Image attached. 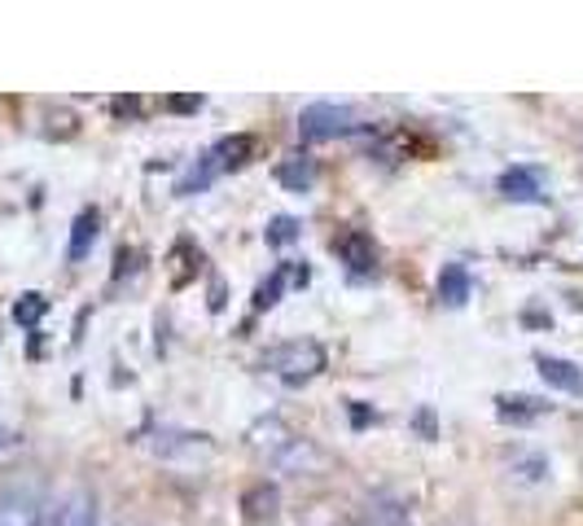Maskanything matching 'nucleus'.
I'll return each instance as SVG.
<instances>
[{
  "label": "nucleus",
  "mask_w": 583,
  "mask_h": 526,
  "mask_svg": "<svg viewBox=\"0 0 583 526\" xmlns=\"http://www.w3.org/2000/svg\"><path fill=\"white\" fill-rule=\"evenodd\" d=\"M325 364H329V356L316 338H290V343H277L264 351V369L286 386H307L312 377L325 373Z\"/></svg>",
  "instance_id": "obj_1"
},
{
  "label": "nucleus",
  "mask_w": 583,
  "mask_h": 526,
  "mask_svg": "<svg viewBox=\"0 0 583 526\" xmlns=\"http://www.w3.org/2000/svg\"><path fill=\"white\" fill-rule=\"evenodd\" d=\"M356 128H360L356 111H352V105H338V101H312L307 111L299 115V137H303L307 145H316V141H338V137H352Z\"/></svg>",
  "instance_id": "obj_2"
},
{
  "label": "nucleus",
  "mask_w": 583,
  "mask_h": 526,
  "mask_svg": "<svg viewBox=\"0 0 583 526\" xmlns=\"http://www.w3.org/2000/svg\"><path fill=\"white\" fill-rule=\"evenodd\" d=\"M338 526H413V522H408L404 500H395V496H373V500H365L352 517H342Z\"/></svg>",
  "instance_id": "obj_3"
},
{
  "label": "nucleus",
  "mask_w": 583,
  "mask_h": 526,
  "mask_svg": "<svg viewBox=\"0 0 583 526\" xmlns=\"http://www.w3.org/2000/svg\"><path fill=\"white\" fill-rule=\"evenodd\" d=\"M333 255H338L346 268H352V272H378V246H373V238L360 233V229L333 238Z\"/></svg>",
  "instance_id": "obj_4"
},
{
  "label": "nucleus",
  "mask_w": 583,
  "mask_h": 526,
  "mask_svg": "<svg viewBox=\"0 0 583 526\" xmlns=\"http://www.w3.org/2000/svg\"><path fill=\"white\" fill-rule=\"evenodd\" d=\"M281 513V487L277 483H251L246 491H242V517L251 522V526H268L273 517Z\"/></svg>",
  "instance_id": "obj_5"
},
{
  "label": "nucleus",
  "mask_w": 583,
  "mask_h": 526,
  "mask_svg": "<svg viewBox=\"0 0 583 526\" xmlns=\"http://www.w3.org/2000/svg\"><path fill=\"white\" fill-rule=\"evenodd\" d=\"M97 238H101V210H97V206H84L79 216H75V224H71V246H66V259H71V264H84V259L92 255Z\"/></svg>",
  "instance_id": "obj_6"
},
{
  "label": "nucleus",
  "mask_w": 583,
  "mask_h": 526,
  "mask_svg": "<svg viewBox=\"0 0 583 526\" xmlns=\"http://www.w3.org/2000/svg\"><path fill=\"white\" fill-rule=\"evenodd\" d=\"M500 197L509 202H544V176L535 167H509L500 171Z\"/></svg>",
  "instance_id": "obj_7"
},
{
  "label": "nucleus",
  "mask_w": 583,
  "mask_h": 526,
  "mask_svg": "<svg viewBox=\"0 0 583 526\" xmlns=\"http://www.w3.org/2000/svg\"><path fill=\"white\" fill-rule=\"evenodd\" d=\"M535 369L540 377L553 386V390H566V395H583V369L566 356H535Z\"/></svg>",
  "instance_id": "obj_8"
},
{
  "label": "nucleus",
  "mask_w": 583,
  "mask_h": 526,
  "mask_svg": "<svg viewBox=\"0 0 583 526\" xmlns=\"http://www.w3.org/2000/svg\"><path fill=\"white\" fill-rule=\"evenodd\" d=\"M544 412H553V403H544L535 395H496V416L509 421V426H531Z\"/></svg>",
  "instance_id": "obj_9"
},
{
  "label": "nucleus",
  "mask_w": 583,
  "mask_h": 526,
  "mask_svg": "<svg viewBox=\"0 0 583 526\" xmlns=\"http://www.w3.org/2000/svg\"><path fill=\"white\" fill-rule=\"evenodd\" d=\"M49 526H97V500H92V491H71L53 509Z\"/></svg>",
  "instance_id": "obj_10"
},
{
  "label": "nucleus",
  "mask_w": 583,
  "mask_h": 526,
  "mask_svg": "<svg viewBox=\"0 0 583 526\" xmlns=\"http://www.w3.org/2000/svg\"><path fill=\"white\" fill-rule=\"evenodd\" d=\"M0 526H45L40 500H31V496H23V491L0 496Z\"/></svg>",
  "instance_id": "obj_11"
},
{
  "label": "nucleus",
  "mask_w": 583,
  "mask_h": 526,
  "mask_svg": "<svg viewBox=\"0 0 583 526\" xmlns=\"http://www.w3.org/2000/svg\"><path fill=\"white\" fill-rule=\"evenodd\" d=\"M206 154H211V163H215L219 176H224L228 167H242V163L255 154V137H246V132H242V137H224V141H215Z\"/></svg>",
  "instance_id": "obj_12"
},
{
  "label": "nucleus",
  "mask_w": 583,
  "mask_h": 526,
  "mask_svg": "<svg viewBox=\"0 0 583 526\" xmlns=\"http://www.w3.org/2000/svg\"><path fill=\"white\" fill-rule=\"evenodd\" d=\"M470 294H474V281H470V272H465L460 264H447L439 272V303L465 307V303H470Z\"/></svg>",
  "instance_id": "obj_13"
},
{
  "label": "nucleus",
  "mask_w": 583,
  "mask_h": 526,
  "mask_svg": "<svg viewBox=\"0 0 583 526\" xmlns=\"http://www.w3.org/2000/svg\"><path fill=\"white\" fill-rule=\"evenodd\" d=\"M277 180H281L290 193H307V189L316 184V163L303 158V154H299V158H286V163L277 167Z\"/></svg>",
  "instance_id": "obj_14"
},
{
  "label": "nucleus",
  "mask_w": 583,
  "mask_h": 526,
  "mask_svg": "<svg viewBox=\"0 0 583 526\" xmlns=\"http://www.w3.org/2000/svg\"><path fill=\"white\" fill-rule=\"evenodd\" d=\"M45 316H49V298H45V294H36V290H31V294H23V298L14 303V321H18L23 330H36V325L45 321Z\"/></svg>",
  "instance_id": "obj_15"
},
{
  "label": "nucleus",
  "mask_w": 583,
  "mask_h": 526,
  "mask_svg": "<svg viewBox=\"0 0 583 526\" xmlns=\"http://www.w3.org/2000/svg\"><path fill=\"white\" fill-rule=\"evenodd\" d=\"M286 277H290V264H277V268H273V277H268V281L255 290V311H268V307H277V303H281Z\"/></svg>",
  "instance_id": "obj_16"
},
{
  "label": "nucleus",
  "mask_w": 583,
  "mask_h": 526,
  "mask_svg": "<svg viewBox=\"0 0 583 526\" xmlns=\"http://www.w3.org/2000/svg\"><path fill=\"white\" fill-rule=\"evenodd\" d=\"M264 238H268V246H290V242H299V220L294 216H277L264 229Z\"/></svg>",
  "instance_id": "obj_17"
},
{
  "label": "nucleus",
  "mask_w": 583,
  "mask_h": 526,
  "mask_svg": "<svg viewBox=\"0 0 583 526\" xmlns=\"http://www.w3.org/2000/svg\"><path fill=\"white\" fill-rule=\"evenodd\" d=\"M167 111H176V115H198V111H202V97H167Z\"/></svg>",
  "instance_id": "obj_18"
},
{
  "label": "nucleus",
  "mask_w": 583,
  "mask_h": 526,
  "mask_svg": "<svg viewBox=\"0 0 583 526\" xmlns=\"http://www.w3.org/2000/svg\"><path fill=\"white\" fill-rule=\"evenodd\" d=\"M110 111H114V115H137V111H141V101H137V97H114V101H110Z\"/></svg>",
  "instance_id": "obj_19"
},
{
  "label": "nucleus",
  "mask_w": 583,
  "mask_h": 526,
  "mask_svg": "<svg viewBox=\"0 0 583 526\" xmlns=\"http://www.w3.org/2000/svg\"><path fill=\"white\" fill-rule=\"evenodd\" d=\"M14 444H18V435H14V431H5V426H0V452H10Z\"/></svg>",
  "instance_id": "obj_20"
}]
</instances>
